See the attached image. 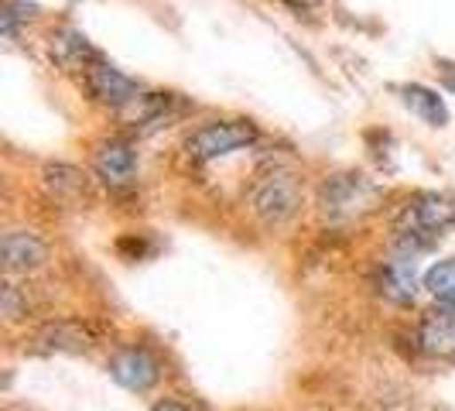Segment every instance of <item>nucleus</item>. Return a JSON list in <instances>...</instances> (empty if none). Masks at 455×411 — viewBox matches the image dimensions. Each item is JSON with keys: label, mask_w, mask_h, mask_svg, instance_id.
Segmentation results:
<instances>
[{"label": "nucleus", "mask_w": 455, "mask_h": 411, "mask_svg": "<svg viewBox=\"0 0 455 411\" xmlns=\"http://www.w3.org/2000/svg\"><path fill=\"white\" fill-rule=\"evenodd\" d=\"M452 227H455L452 196H445V192H418L397 213V247L404 254H418Z\"/></svg>", "instance_id": "nucleus-1"}, {"label": "nucleus", "mask_w": 455, "mask_h": 411, "mask_svg": "<svg viewBox=\"0 0 455 411\" xmlns=\"http://www.w3.org/2000/svg\"><path fill=\"white\" fill-rule=\"evenodd\" d=\"M301 206L298 175L284 165H267L251 189V209L264 227H284Z\"/></svg>", "instance_id": "nucleus-2"}, {"label": "nucleus", "mask_w": 455, "mask_h": 411, "mask_svg": "<svg viewBox=\"0 0 455 411\" xmlns=\"http://www.w3.org/2000/svg\"><path fill=\"white\" fill-rule=\"evenodd\" d=\"M257 141V127L251 120H205L185 137V155L192 161H216L227 158L240 148H251Z\"/></svg>", "instance_id": "nucleus-3"}, {"label": "nucleus", "mask_w": 455, "mask_h": 411, "mask_svg": "<svg viewBox=\"0 0 455 411\" xmlns=\"http://www.w3.org/2000/svg\"><path fill=\"white\" fill-rule=\"evenodd\" d=\"M377 196V189L366 182L363 175H332L325 179L319 189V206L329 220H349V216H360L363 209H370Z\"/></svg>", "instance_id": "nucleus-4"}, {"label": "nucleus", "mask_w": 455, "mask_h": 411, "mask_svg": "<svg viewBox=\"0 0 455 411\" xmlns=\"http://www.w3.org/2000/svg\"><path fill=\"white\" fill-rule=\"evenodd\" d=\"M83 86L90 93L96 103L110 107V110H124V107H134L140 86H137L131 76H124L116 66L96 59L92 66L83 68Z\"/></svg>", "instance_id": "nucleus-5"}, {"label": "nucleus", "mask_w": 455, "mask_h": 411, "mask_svg": "<svg viewBox=\"0 0 455 411\" xmlns=\"http://www.w3.org/2000/svg\"><path fill=\"white\" fill-rule=\"evenodd\" d=\"M92 168L110 189H127L137 179V151L124 137H103L92 148Z\"/></svg>", "instance_id": "nucleus-6"}, {"label": "nucleus", "mask_w": 455, "mask_h": 411, "mask_svg": "<svg viewBox=\"0 0 455 411\" xmlns=\"http://www.w3.org/2000/svg\"><path fill=\"white\" fill-rule=\"evenodd\" d=\"M110 377L120 388L144 394V391H151L158 384L161 364L158 357L151 350H144V346H124V350H116L114 360H110Z\"/></svg>", "instance_id": "nucleus-7"}, {"label": "nucleus", "mask_w": 455, "mask_h": 411, "mask_svg": "<svg viewBox=\"0 0 455 411\" xmlns=\"http://www.w3.org/2000/svg\"><path fill=\"white\" fill-rule=\"evenodd\" d=\"M414 342H418V350L425 357L455 364V309L425 316L414 329Z\"/></svg>", "instance_id": "nucleus-8"}, {"label": "nucleus", "mask_w": 455, "mask_h": 411, "mask_svg": "<svg viewBox=\"0 0 455 411\" xmlns=\"http://www.w3.org/2000/svg\"><path fill=\"white\" fill-rule=\"evenodd\" d=\"M48 261V244L35 230H7L4 233V268L11 274H28Z\"/></svg>", "instance_id": "nucleus-9"}, {"label": "nucleus", "mask_w": 455, "mask_h": 411, "mask_svg": "<svg viewBox=\"0 0 455 411\" xmlns=\"http://www.w3.org/2000/svg\"><path fill=\"white\" fill-rule=\"evenodd\" d=\"M31 342H35V350H42V353H86L92 346V336L86 326L59 319V322H45V326L35 333Z\"/></svg>", "instance_id": "nucleus-10"}, {"label": "nucleus", "mask_w": 455, "mask_h": 411, "mask_svg": "<svg viewBox=\"0 0 455 411\" xmlns=\"http://www.w3.org/2000/svg\"><path fill=\"white\" fill-rule=\"evenodd\" d=\"M380 292L390 302H411L418 295V254H397L380 268Z\"/></svg>", "instance_id": "nucleus-11"}, {"label": "nucleus", "mask_w": 455, "mask_h": 411, "mask_svg": "<svg viewBox=\"0 0 455 411\" xmlns=\"http://www.w3.org/2000/svg\"><path fill=\"white\" fill-rule=\"evenodd\" d=\"M52 59L62 68H86L100 55H96V48L90 45V38L79 28H59L52 35Z\"/></svg>", "instance_id": "nucleus-12"}, {"label": "nucleus", "mask_w": 455, "mask_h": 411, "mask_svg": "<svg viewBox=\"0 0 455 411\" xmlns=\"http://www.w3.org/2000/svg\"><path fill=\"white\" fill-rule=\"evenodd\" d=\"M42 185H45L55 199H62V203H76L79 196H86V175H83V168H76L68 161H48L45 168H42Z\"/></svg>", "instance_id": "nucleus-13"}, {"label": "nucleus", "mask_w": 455, "mask_h": 411, "mask_svg": "<svg viewBox=\"0 0 455 411\" xmlns=\"http://www.w3.org/2000/svg\"><path fill=\"white\" fill-rule=\"evenodd\" d=\"M401 96H404V103H408L411 110L421 117L425 124L442 127V124L449 120V107H445V100H442V96H438V90H432V86L408 83V86H401Z\"/></svg>", "instance_id": "nucleus-14"}, {"label": "nucleus", "mask_w": 455, "mask_h": 411, "mask_svg": "<svg viewBox=\"0 0 455 411\" xmlns=\"http://www.w3.org/2000/svg\"><path fill=\"white\" fill-rule=\"evenodd\" d=\"M421 285H425V292H428L435 302L455 309V257L432 264V268L425 271V281H421Z\"/></svg>", "instance_id": "nucleus-15"}, {"label": "nucleus", "mask_w": 455, "mask_h": 411, "mask_svg": "<svg viewBox=\"0 0 455 411\" xmlns=\"http://www.w3.org/2000/svg\"><path fill=\"white\" fill-rule=\"evenodd\" d=\"M134 107H137V124L161 127L164 120L175 117V96L172 93H140Z\"/></svg>", "instance_id": "nucleus-16"}, {"label": "nucleus", "mask_w": 455, "mask_h": 411, "mask_svg": "<svg viewBox=\"0 0 455 411\" xmlns=\"http://www.w3.org/2000/svg\"><path fill=\"white\" fill-rule=\"evenodd\" d=\"M35 309V302H31V288L28 285H14V281H7L4 285V316L11 322L24 319L28 312Z\"/></svg>", "instance_id": "nucleus-17"}, {"label": "nucleus", "mask_w": 455, "mask_h": 411, "mask_svg": "<svg viewBox=\"0 0 455 411\" xmlns=\"http://www.w3.org/2000/svg\"><path fill=\"white\" fill-rule=\"evenodd\" d=\"M28 11H31V0H4V7H0V24H4V38H14L18 24L31 18Z\"/></svg>", "instance_id": "nucleus-18"}, {"label": "nucleus", "mask_w": 455, "mask_h": 411, "mask_svg": "<svg viewBox=\"0 0 455 411\" xmlns=\"http://www.w3.org/2000/svg\"><path fill=\"white\" fill-rule=\"evenodd\" d=\"M151 411H188V408H185L182 401H172V398H164V401H158V405H155Z\"/></svg>", "instance_id": "nucleus-19"}, {"label": "nucleus", "mask_w": 455, "mask_h": 411, "mask_svg": "<svg viewBox=\"0 0 455 411\" xmlns=\"http://www.w3.org/2000/svg\"><path fill=\"white\" fill-rule=\"evenodd\" d=\"M449 90H455V76H452V79H449Z\"/></svg>", "instance_id": "nucleus-20"}]
</instances>
